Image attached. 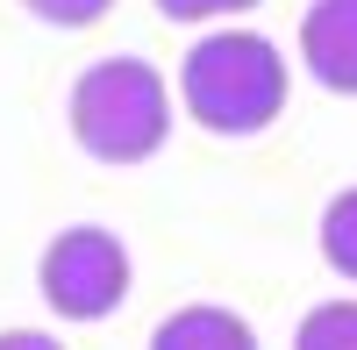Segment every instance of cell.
Returning a JSON list of instances; mask_svg holds the SVG:
<instances>
[{"label": "cell", "mask_w": 357, "mask_h": 350, "mask_svg": "<svg viewBox=\"0 0 357 350\" xmlns=\"http://www.w3.org/2000/svg\"><path fill=\"white\" fill-rule=\"evenodd\" d=\"M0 350H65V343L43 336V329H8V336H0Z\"/></svg>", "instance_id": "10"}, {"label": "cell", "mask_w": 357, "mask_h": 350, "mask_svg": "<svg viewBox=\"0 0 357 350\" xmlns=\"http://www.w3.org/2000/svg\"><path fill=\"white\" fill-rule=\"evenodd\" d=\"M178 100L207 136H257L286 107V57L257 29H215L178 65Z\"/></svg>", "instance_id": "1"}, {"label": "cell", "mask_w": 357, "mask_h": 350, "mask_svg": "<svg viewBox=\"0 0 357 350\" xmlns=\"http://www.w3.org/2000/svg\"><path fill=\"white\" fill-rule=\"evenodd\" d=\"M301 65L329 86V93H357V0H314L307 8Z\"/></svg>", "instance_id": "4"}, {"label": "cell", "mask_w": 357, "mask_h": 350, "mask_svg": "<svg viewBox=\"0 0 357 350\" xmlns=\"http://www.w3.org/2000/svg\"><path fill=\"white\" fill-rule=\"evenodd\" d=\"M36 22H50V29H86V22H100L114 0H22Z\"/></svg>", "instance_id": "8"}, {"label": "cell", "mask_w": 357, "mask_h": 350, "mask_svg": "<svg viewBox=\"0 0 357 350\" xmlns=\"http://www.w3.org/2000/svg\"><path fill=\"white\" fill-rule=\"evenodd\" d=\"M321 257H329L343 279H357V186L321 208Z\"/></svg>", "instance_id": "7"}, {"label": "cell", "mask_w": 357, "mask_h": 350, "mask_svg": "<svg viewBox=\"0 0 357 350\" xmlns=\"http://www.w3.org/2000/svg\"><path fill=\"white\" fill-rule=\"evenodd\" d=\"M165 22H215V15H236V8H257V0H151Z\"/></svg>", "instance_id": "9"}, {"label": "cell", "mask_w": 357, "mask_h": 350, "mask_svg": "<svg viewBox=\"0 0 357 350\" xmlns=\"http://www.w3.org/2000/svg\"><path fill=\"white\" fill-rule=\"evenodd\" d=\"M151 350H257L250 322L243 314H229V307H178L158 322Z\"/></svg>", "instance_id": "5"}, {"label": "cell", "mask_w": 357, "mask_h": 350, "mask_svg": "<svg viewBox=\"0 0 357 350\" xmlns=\"http://www.w3.org/2000/svg\"><path fill=\"white\" fill-rule=\"evenodd\" d=\"M293 350H357V300H321L301 314Z\"/></svg>", "instance_id": "6"}, {"label": "cell", "mask_w": 357, "mask_h": 350, "mask_svg": "<svg viewBox=\"0 0 357 350\" xmlns=\"http://www.w3.org/2000/svg\"><path fill=\"white\" fill-rule=\"evenodd\" d=\"M36 294L50 314H65V322H100V314H114L129 300V250L114 229H93V222H79L65 229L50 250H43V265H36Z\"/></svg>", "instance_id": "3"}, {"label": "cell", "mask_w": 357, "mask_h": 350, "mask_svg": "<svg viewBox=\"0 0 357 350\" xmlns=\"http://www.w3.org/2000/svg\"><path fill=\"white\" fill-rule=\"evenodd\" d=\"M72 136L100 165H143L172 136V93L143 57H100L72 86Z\"/></svg>", "instance_id": "2"}]
</instances>
